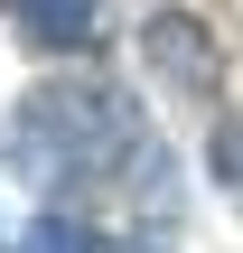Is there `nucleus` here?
<instances>
[{
  "label": "nucleus",
  "mask_w": 243,
  "mask_h": 253,
  "mask_svg": "<svg viewBox=\"0 0 243 253\" xmlns=\"http://www.w3.org/2000/svg\"><path fill=\"white\" fill-rule=\"evenodd\" d=\"M131 150H140V131H131V113H122L103 84H47V94H28L19 122L0 131V160L28 169L37 188H56V178H103V169H122Z\"/></svg>",
  "instance_id": "obj_1"
},
{
  "label": "nucleus",
  "mask_w": 243,
  "mask_h": 253,
  "mask_svg": "<svg viewBox=\"0 0 243 253\" xmlns=\"http://www.w3.org/2000/svg\"><path fill=\"white\" fill-rule=\"evenodd\" d=\"M140 66L178 94V103H215V84H225V47H215V28H206V9H150L140 19Z\"/></svg>",
  "instance_id": "obj_2"
},
{
  "label": "nucleus",
  "mask_w": 243,
  "mask_h": 253,
  "mask_svg": "<svg viewBox=\"0 0 243 253\" xmlns=\"http://www.w3.org/2000/svg\"><path fill=\"white\" fill-rule=\"evenodd\" d=\"M19 19L47 47H94L103 38V0H19Z\"/></svg>",
  "instance_id": "obj_3"
},
{
  "label": "nucleus",
  "mask_w": 243,
  "mask_h": 253,
  "mask_svg": "<svg viewBox=\"0 0 243 253\" xmlns=\"http://www.w3.org/2000/svg\"><path fill=\"white\" fill-rule=\"evenodd\" d=\"M19 253H103V244H94L75 216H37V225L19 235Z\"/></svg>",
  "instance_id": "obj_4"
},
{
  "label": "nucleus",
  "mask_w": 243,
  "mask_h": 253,
  "mask_svg": "<svg viewBox=\"0 0 243 253\" xmlns=\"http://www.w3.org/2000/svg\"><path fill=\"white\" fill-rule=\"evenodd\" d=\"M206 160H215V178H225V188L243 197V113H225V122H215V141H206Z\"/></svg>",
  "instance_id": "obj_5"
}]
</instances>
